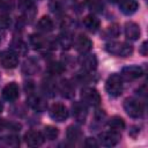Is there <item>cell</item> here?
<instances>
[{
    "label": "cell",
    "mask_w": 148,
    "mask_h": 148,
    "mask_svg": "<svg viewBox=\"0 0 148 148\" xmlns=\"http://www.w3.org/2000/svg\"><path fill=\"white\" fill-rule=\"evenodd\" d=\"M105 50L117 57H128L133 52V46L124 42H110L105 45Z\"/></svg>",
    "instance_id": "obj_1"
},
{
    "label": "cell",
    "mask_w": 148,
    "mask_h": 148,
    "mask_svg": "<svg viewBox=\"0 0 148 148\" xmlns=\"http://www.w3.org/2000/svg\"><path fill=\"white\" fill-rule=\"evenodd\" d=\"M105 89L108 94L112 97H118L123 92V79L118 74H111L106 82H105Z\"/></svg>",
    "instance_id": "obj_2"
},
{
    "label": "cell",
    "mask_w": 148,
    "mask_h": 148,
    "mask_svg": "<svg viewBox=\"0 0 148 148\" xmlns=\"http://www.w3.org/2000/svg\"><path fill=\"white\" fill-rule=\"evenodd\" d=\"M124 110L132 118H141L145 113L143 104L135 98H127L124 102Z\"/></svg>",
    "instance_id": "obj_3"
},
{
    "label": "cell",
    "mask_w": 148,
    "mask_h": 148,
    "mask_svg": "<svg viewBox=\"0 0 148 148\" xmlns=\"http://www.w3.org/2000/svg\"><path fill=\"white\" fill-rule=\"evenodd\" d=\"M81 98L83 103L91 105V106H98L101 104V96L99 92L91 87H84L81 90Z\"/></svg>",
    "instance_id": "obj_4"
},
{
    "label": "cell",
    "mask_w": 148,
    "mask_h": 148,
    "mask_svg": "<svg viewBox=\"0 0 148 148\" xmlns=\"http://www.w3.org/2000/svg\"><path fill=\"white\" fill-rule=\"evenodd\" d=\"M99 142L102 146L105 147H113L116 146L119 141H120V133L117 131H108V132H103L99 134Z\"/></svg>",
    "instance_id": "obj_5"
},
{
    "label": "cell",
    "mask_w": 148,
    "mask_h": 148,
    "mask_svg": "<svg viewBox=\"0 0 148 148\" xmlns=\"http://www.w3.org/2000/svg\"><path fill=\"white\" fill-rule=\"evenodd\" d=\"M72 114H73V118L77 123L83 124L88 116V110H87L86 104L82 102H74L72 104Z\"/></svg>",
    "instance_id": "obj_6"
},
{
    "label": "cell",
    "mask_w": 148,
    "mask_h": 148,
    "mask_svg": "<svg viewBox=\"0 0 148 148\" xmlns=\"http://www.w3.org/2000/svg\"><path fill=\"white\" fill-rule=\"evenodd\" d=\"M50 116L56 121H64L68 118V110L61 103H54L50 108Z\"/></svg>",
    "instance_id": "obj_7"
},
{
    "label": "cell",
    "mask_w": 148,
    "mask_h": 148,
    "mask_svg": "<svg viewBox=\"0 0 148 148\" xmlns=\"http://www.w3.org/2000/svg\"><path fill=\"white\" fill-rule=\"evenodd\" d=\"M79 62L82 66L83 69H86L87 72H91L94 69H96L97 67V58L95 54L91 53H83L80 56L79 58Z\"/></svg>",
    "instance_id": "obj_8"
},
{
    "label": "cell",
    "mask_w": 148,
    "mask_h": 148,
    "mask_svg": "<svg viewBox=\"0 0 148 148\" xmlns=\"http://www.w3.org/2000/svg\"><path fill=\"white\" fill-rule=\"evenodd\" d=\"M143 74V71L141 67L139 66H128V67H124L121 71V79L126 80V81H133L136 80L139 77H141Z\"/></svg>",
    "instance_id": "obj_9"
},
{
    "label": "cell",
    "mask_w": 148,
    "mask_h": 148,
    "mask_svg": "<svg viewBox=\"0 0 148 148\" xmlns=\"http://www.w3.org/2000/svg\"><path fill=\"white\" fill-rule=\"evenodd\" d=\"M44 135L38 131H29L24 134V141L30 147H38L44 143Z\"/></svg>",
    "instance_id": "obj_10"
},
{
    "label": "cell",
    "mask_w": 148,
    "mask_h": 148,
    "mask_svg": "<svg viewBox=\"0 0 148 148\" xmlns=\"http://www.w3.org/2000/svg\"><path fill=\"white\" fill-rule=\"evenodd\" d=\"M17 56H18V54H16L15 52H13L12 50L5 52V53L0 57L2 67L7 68V69H13V68H15V67L18 65V57H17Z\"/></svg>",
    "instance_id": "obj_11"
},
{
    "label": "cell",
    "mask_w": 148,
    "mask_h": 148,
    "mask_svg": "<svg viewBox=\"0 0 148 148\" xmlns=\"http://www.w3.org/2000/svg\"><path fill=\"white\" fill-rule=\"evenodd\" d=\"M27 102L28 104L30 105V108H32L34 110L36 111H45L46 108H47V103L46 101L42 97V96H38V95H35V94H29L28 98H27Z\"/></svg>",
    "instance_id": "obj_12"
},
{
    "label": "cell",
    "mask_w": 148,
    "mask_h": 148,
    "mask_svg": "<svg viewBox=\"0 0 148 148\" xmlns=\"http://www.w3.org/2000/svg\"><path fill=\"white\" fill-rule=\"evenodd\" d=\"M18 96H20V90H18V86L15 82H9L2 89V97L8 102L16 101Z\"/></svg>",
    "instance_id": "obj_13"
},
{
    "label": "cell",
    "mask_w": 148,
    "mask_h": 148,
    "mask_svg": "<svg viewBox=\"0 0 148 148\" xmlns=\"http://www.w3.org/2000/svg\"><path fill=\"white\" fill-rule=\"evenodd\" d=\"M18 8L27 18L29 20L34 18L36 14V7L31 0H18Z\"/></svg>",
    "instance_id": "obj_14"
},
{
    "label": "cell",
    "mask_w": 148,
    "mask_h": 148,
    "mask_svg": "<svg viewBox=\"0 0 148 148\" xmlns=\"http://www.w3.org/2000/svg\"><path fill=\"white\" fill-rule=\"evenodd\" d=\"M124 32H125V37L128 40H136L140 37V27L135 22H132V21L126 22Z\"/></svg>",
    "instance_id": "obj_15"
},
{
    "label": "cell",
    "mask_w": 148,
    "mask_h": 148,
    "mask_svg": "<svg viewBox=\"0 0 148 148\" xmlns=\"http://www.w3.org/2000/svg\"><path fill=\"white\" fill-rule=\"evenodd\" d=\"M92 47V42L90 40L89 37L84 36V35H80L79 37H76L75 39V49L81 53H88Z\"/></svg>",
    "instance_id": "obj_16"
},
{
    "label": "cell",
    "mask_w": 148,
    "mask_h": 148,
    "mask_svg": "<svg viewBox=\"0 0 148 148\" xmlns=\"http://www.w3.org/2000/svg\"><path fill=\"white\" fill-rule=\"evenodd\" d=\"M119 8L125 15H132L138 10L139 3L135 0H119Z\"/></svg>",
    "instance_id": "obj_17"
},
{
    "label": "cell",
    "mask_w": 148,
    "mask_h": 148,
    "mask_svg": "<svg viewBox=\"0 0 148 148\" xmlns=\"http://www.w3.org/2000/svg\"><path fill=\"white\" fill-rule=\"evenodd\" d=\"M39 71V65L34 58H29L23 62L22 72L25 75H34Z\"/></svg>",
    "instance_id": "obj_18"
},
{
    "label": "cell",
    "mask_w": 148,
    "mask_h": 148,
    "mask_svg": "<svg viewBox=\"0 0 148 148\" xmlns=\"http://www.w3.org/2000/svg\"><path fill=\"white\" fill-rule=\"evenodd\" d=\"M66 135H67L68 141H71L72 143H76V142L81 141V139H82V135H83V134H82V131H81L77 126L72 125V126H69V127L67 128Z\"/></svg>",
    "instance_id": "obj_19"
},
{
    "label": "cell",
    "mask_w": 148,
    "mask_h": 148,
    "mask_svg": "<svg viewBox=\"0 0 148 148\" xmlns=\"http://www.w3.org/2000/svg\"><path fill=\"white\" fill-rule=\"evenodd\" d=\"M83 24H84V27H86L89 31H91V32L97 31V30L99 29V25H101L99 20H98L97 17H95L94 15H88V16H86V17L83 18Z\"/></svg>",
    "instance_id": "obj_20"
},
{
    "label": "cell",
    "mask_w": 148,
    "mask_h": 148,
    "mask_svg": "<svg viewBox=\"0 0 148 148\" xmlns=\"http://www.w3.org/2000/svg\"><path fill=\"white\" fill-rule=\"evenodd\" d=\"M54 28V24H53V21L49 17V16H43L42 18H39V21L37 22V29L39 31H43V32H50L52 31Z\"/></svg>",
    "instance_id": "obj_21"
},
{
    "label": "cell",
    "mask_w": 148,
    "mask_h": 148,
    "mask_svg": "<svg viewBox=\"0 0 148 148\" xmlns=\"http://www.w3.org/2000/svg\"><path fill=\"white\" fill-rule=\"evenodd\" d=\"M20 145V139L17 135L10 134V135H6L0 138V147H17Z\"/></svg>",
    "instance_id": "obj_22"
},
{
    "label": "cell",
    "mask_w": 148,
    "mask_h": 148,
    "mask_svg": "<svg viewBox=\"0 0 148 148\" xmlns=\"http://www.w3.org/2000/svg\"><path fill=\"white\" fill-rule=\"evenodd\" d=\"M84 3L88 7V9H90L92 13H96V14L102 13L104 9L103 0H84Z\"/></svg>",
    "instance_id": "obj_23"
},
{
    "label": "cell",
    "mask_w": 148,
    "mask_h": 148,
    "mask_svg": "<svg viewBox=\"0 0 148 148\" xmlns=\"http://www.w3.org/2000/svg\"><path fill=\"white\" fill-rule=\"evenodd\" d=\"M59 89L62 94V96L67 97V98H71L74 96V88H73V84L67 81V80H62L60 82V86H59Z\"/></svg>",
    "instance_id": "obj_24"
},
{
    "label": "cell",
    "mask_w": 148,
    "mask_h": 148,
    "mask_svg": "<svg viewBox=\"0 0 148 148\" xmlns=\"http://www.w3.org/2000/svg\"><path fill=\"white\" fill-rule=\"evenodd\" d=\"M108 125H109V127H110L111 130L117 131V132H119V131H121V130L125 128V121H124V119L120 118V117H117V116L112 117V118L108 121Z\"/></svg>",
    "instance_id": "obj_25"
},
{
    "label": "cell",
    "mask_w": 148,
    "mask_h": 148,
    "mask_svg": "<svg viewBox=\"0 0 148 148\" xmlns=\"http://www.w3.org/2000/svg\"><path fill=\"white\" fill-rule=\"evenodd\" d=\"M30 44L35 49H42V47H46L47 40L39 35H31L30 36Z\"/></svg>",
    "instance_id": "obj_26"
},
{
    "label": "cell",
    "mask_w": 148,
    "mask_h": 148,
    "mask_svg": "<svg viewBox=\"0 0 148 148\" xmlns=\"http://www.w3.org/2000/svg\"><path fill=\"white\" fill-rule=\"evenodd\" d=\"M59 134V131L57 127L54 126H45L44 128V132H43V135H44V139L49 140V141H53L57 139Z\"/></svg>",
    "instance_id": "obj_27"
},
{
    "label": "cell",
    "mask_w": 148,
    "mask_h": 148,
    "mask_svg": "<svg viewBox=\"0 0 148 148\" xmlns=\"http://www.w3.org/2000/svg\"><path fill=\"white\" fill-rule=\"evenodd\" d=\"M118 35H119V27L117 24H112V25L108 27L106 30L103 32V38L113 39V38L118 37Z\"/></svg>",
    "instance_id": "obj_28"
},
{
    "label": "cell",
    "mask_w": 148,
    "mask_h": 148,
    "mask_svg": "<svg viewBox=\"0 0 148 148\" xmlns=\"http://www.w3.org/2000/svg\"><path fill=\"white\" fill-rule=\"evenodd\" d=\"M72 42H73V38L71 37L69 34H62L59 36L58 38V43L60 46H62L64 49H68L71 45H72Z\"/></svg>",
    "instance_id": "obj_29"
},
{
    "label": "cell",
    "mask_w": 148,
    "mask_h": 148,
    "mask_svg": "<svg viewBox=\"0 0 148 148\" xmlns=\"http://www.w3.org/2000/svg\"><path fill=\"white\" fill-rule=\"evenodd\" d=\"M12 51L15 52L16 54H20V53H25L27 52V46L24 43H22L21 40H15L12 43Z\"/></svg>",
    "instance_id": "obj_30"
},
{
    "label": "cell",
    "mask_w": 148,
    "mask_h": 148,
    "mask_svg": "<svg viewBox=\"0 0 148 148\" xmlns=\"http://www.w3.org/2000/svg\"><path fill=\"white\" fill-rule=\"evenodd\" d=\"M14 8V0H0V12L9 13Z\"/></svg>",
    "instance_id": "obj_31"
},
{
    "label": "cell",
    "mask_w": 148,
    "mask_h": 148,
    "mask_svg": "<svg viewBox=\"0 0 148 148\" xmlns=\"http://www.w3.org/2000/svg\"><path fill=\"white\" fill-rule=\"evenodd\" d=\"M62 71H64V66H62L61 64H59V62H52V64H50V66H49V72H50L51 74L58 75V74L62 73Z\"/></svg>",
    "instance_id": "obj_32"
},
{
    "label": "cell",
    "mask_w": 148,
    "mask_h": 148,
    "mask_svg": "<svg viewBox=\"0 0 148 148\" xmlns=\"http://www.w3.org/2000/svg\"><path fill=\"white\" fill-rule=\"evenodd\" d=\"M10 24V17L7 15V13H1L0 14V28L6 29Z\"/></svg>",
    "instance_id": "obj_33"
},
{
    "label": "cell",
    "mask_w": 148,
    "mask_h": 148,
    "mask_svg": "<svg viewBox=\"0 0 148 148\" xmlns=\"http://www.w3.org/2000/svg\"><path fill=\"white\" fill-rule=\"evenodd\" d=\"M84 145H86L87 147H96V146H97V142L95 141V139H92V138H88V139L86 140Z\"/></svg>",
    "instance_id": "obj_34"
},
{
    "label": "cell",
    "mask_w": 148,
    "mask_h": 148,
    "mask_svg": "<svg viewBox=\"0 0 148 148\" xmlns=\"http://www.w3.org/2000/svg\"><path fill=\"white\" fill-rule=\"evenodd\" d=\"M9 126H10V124H8L5 119H0V132H1V131H3L5 128L9 127Z\"/></svg>",
    "instance_id": "obj_35"
},
{
    "label": "cell",
    "mask_w": 148,
    "mask_h": 148,
    "mask_svg": "<svg viewBox=\"0 0 148 148\" xmlns=\"http://www.w3.org/2000/svg\"><path fill=\"white\" fill-rule=\"evenodd\" d=\"M140 53H141L142 56H147V43H146V42L142 43V46H141V49H140Z\"/></svg>",
    "instance_id": "obj_36"
},
{
    "label": "cell",
    "mask_w": 148,
    "mask_h": 148,
    "mask_svg": "<svg viewBox=\"0 0 148 148\" xmlns=\"http://www.w3.org/2000/svg\"><path fill=\"white\" fill-rule=\"evenodd\" d=\"M136 91H138V92H140V95L145 96V95H146V84H142V86H141V88H139Z\"/></svg>",
    "instance_id": "obj_37"
},
{
    "label": "cell",
    "mask_w": 148,
    "mask_h": 148,
    "mask_svg": "<svg viewBox=\"0 0 148 148\" xmlns=\"http://www.w3.org/2000/svg\"><path fill=\"white\" fill-rule=\"evenodd\" d=\"M2 110H3V104H2L1 102H0V113L2 112Z\"/></svg>",
    "instance_id": "obj_38"
},
{
    "label": "cell",
    "mask_w": 148,
    "mask_h": 148,
    "mask_svg": "<svg viewBox=\"0 0 148 148\" xmlns=\"http://www.w3.org/2000/svg\"><path fill=\"white\" fill-rule=\"evenodd\" d=\"M110 1H112V2H114V1H118V0H110Z\"/></svg>",
    "instance_id": "obj_39"
},
{
    "label": "cell",
    "mask_w": 148,
    "mask_h": 148,
    "mask_svg": "<svg viewBox=\"0 0 148 148\" xmlns=\"http://www.w3.org/2000/svg\"><path fill=\"white\" fill-rule=\"evenodd\" d=\"M0 14H1V13H0Z\"/></svg>",
    "instance_id": "obj_40"
}]
</instances>
